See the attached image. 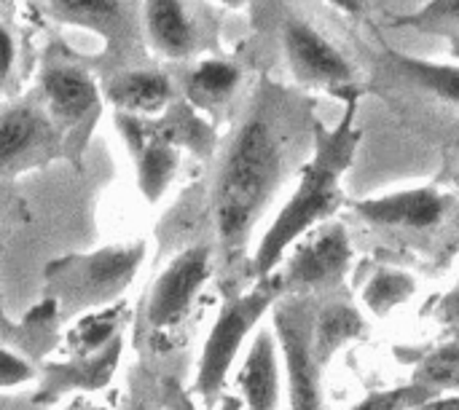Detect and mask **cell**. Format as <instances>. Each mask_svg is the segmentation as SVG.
<instances>
[{
    "label": "cell",
    "mask_w": 459,
    "mask_h": 410,
    "mask_svg": "<svg viewBox=\"0 0 459 410\" xmlns=\"http://www.w3.org/2000/svg\"><path fill=\"white\" fill-rule=\"evenodd\" d=\"M221 5H226V8H242L245 3H250V0H218Z\"/></svg>",
    "instance_id": "33"
},
{
    "label": "cell",
    "mask_w": 459,
    "mask_h": 410,
    "mask_svg": "<svg viewBox=\"0 0 459 410\" xmlns=\"http://www.w3.org/2000/svg\"><path fill=\"white\" fill-rule=\"evenodd\" d=\"M116 336H118V317L102 312V314L86 317V322L75 330V336H73V349H75L78 354H94V352H100L102 346H108Z\"/></svg>",
    "instance_id": "24"
},
{
    "label": "cell",
    "mask_w": 459,
    "mask_h": 410,
    "mask_svg": "<svg viewBox=\"0 0 459 410\" xmlns=\"http://www.w3.org/2000/svg\"><path fill=\"white\" fill-rule=\"evenodd\" d=\"M218 410H242V400H237V397H223Z\"/></svg>",
    "instance_id": "32"
},
{
    "label": "cell",
    "mask_w": 459,
    "mask_h": 410,
    "mask_svg": "<svg viewBox=\"0 0 459 410\" xmlns=\"http://www.w3.org/2000/svg\"><path fill=\"white\" fill-rule=\"evenodd\" d=\"M54 5L75 19V21H89V24H113L121 13V5L118 0H54Z\"/></svg>",
    "instance_id": "25"
},
{
    "label": "cell",
    "mask_w": 459,
    "mask_h": 410,
    "mask_svg": "<svg viewBox=\"0 0 459 410\" xmlns=\"http://www.w3.org/2000/svg\"><path fill=\"white\" fill-rule=\"evenodd\" d=\"M16 62V43L5 24H0V81H5Z\"/></svg>",
    "instance_id": "28"
},
{
    "label": "cell",
    "mask_w": 459,
    "mask_h": 410,
    "mask_svg": "<svg viewBox=\"0 0 459 410\" xmlns=\"http://www.w3.org/2000/svg\"><path fill=\"white\" fill-rule=\"evenodd\" d=\"M242 81V70L226 59H204L199 62L186 86H188V97L199 105H223L231 99V94L239 89Z\"/></svg>",
    "instance_id": "20"
},
{
    "label": "cell",
    "mask_w": 459,
    "mask_h": 410,
    "mask_svg": "<svg viewBox=\"0 0 459 410\" xmlns=\"http://www.w3.org/2000/svg\"><path fill=\"white\" fill-rule=\"evenodd\" d=\"M436 320L459 333V277L457 282L452 285V290L438 298V303H436Z\"/></svg>",
    "instance_id": "27"
},
{
    "label": "cell",
    "mask_w": 459,
    "mask_h": 410,
    "mask_svg": "<svg viewBox=\"0 0 459 410\" xmlns=\"http://www.w3.org/2000/svg\"><path fill=\"white\" fill-rule=\"evenodd\" d=\"M420 410H459V395H452V397L436 395V397H430Z\"/></svg>",
    "instance_id": "29"
},
{
    "label": "cell",
    "mask_w": 459,
    "mask_h": 410,
    "mask_svg": "<svg viewBox=\"0 0 459 410\" xmlns=\"http://www.w3.org/2000/svg\"><path fill=\"white\" fill-rule=\"evenodd\" d=\"M172 81L159 70H126L108 83V99L118 113L156 115L172 102Z\"/></svg>",
    "instance_id": "15"
},
{
    "label": "cell",
    "mask_w": 459,
    "mask_h": 410,
    "mask_svg": "<svg viewBox=\"0 0 459 410\" xmlns=\"http://www.w3.org/2000/svg\"><path fill=\"white\" fill-rule=\"evenodd\" d=\"M393 24L422 35H438L459 54V0H428L411 13L395 16Z\"/></svg>",
    "instance_id": "21"
},
{
    "label": "cell",
    "mask_w": 459,
    "mask_h": 410,
    "mask_svg": "<svg viewBox=\"0 0 459 410\" xmlns=\"http://www.w3.org/2000/svg\"><path fill=\"white\" fill-rule=\"evenodd\" d=\"M59 145V129L32 102L11 105L0 113V177L46 161Z\"/></svg>",
    "instance_id": "11"
},
{
    "label": "cell",
    "mask_w": 459,
    "mask_h": 410,
    "mask_svg": "<svg viewBox=\"0 0 459 410\" xmlns=\"http://www.w3.org/2000/svg\"><path fill=\"white\" fill-rule=\"evenodd\" d=\"M116 124H118L126 145L134 153L140 193L151 204H156L175 180V172H178V164H180L178 142L172 140L169 132L161 129V124H153L145 115L118 113Z\"/></svg>",
    "instance_id": "9"
},
{
    "label": "cell",
    "mask_w": 459,
    "mask_h": 410,
    "mask_svg": "<svg viewBox=\"0 0 459 410\" xmlns=\"http://www.w3.org/2000/svg\"><path fill=\"white\" fill-rule=\"evenodd\" d=\"M358 91L347 97L344 113L333 126L315 121L312 156L301 169L299 185L282 204L253 255V277L264 279L277 271L288 250L312 228L331 220L344 204V175L355 164L363 132L355 121Z\"/></svg>",
    "instance_id": "2"
},
{
    "label": "cell",
    "mask_w": 459,
    "mask_h": 410,
    "mask_svg": "<svg viewBox=\"0 0 459 410\" xmlns=\"http://www.w3.org/2000/svg\"><path fill=\"white\" fill-rule=\"evenodd\" d=\"M323 3H328L331 8H336V11L347 13V16L363 13V0H323Z\"/></svg>",
    "instance_id": "30"
},
{
    "label": "cell",
    "mask_w": 459,
    "mask_h": 410,
    "mask_svg": "<svg viewBox=\"0 0 459 410\" xmlns=\"http://www.w3.org/2000/svg\"><path fill=\"white\" fill-rule=\"evenodd\" d=\"M417 384L428 387L433 395H441L446 389L459 387V338L452 344H444L441 349L430 352L425 363L417 371Z\"/></svg>",
    "instance_id": "22"
},
{
    "label": "cell",
    "mask_w": 459,
    "mask_h": 410,
    "mask_svg": "<svg viewBox=\"0 0 459 410\" xmlns=\"http://www.w3.org/2000/svg\"><path fill=\"white\" fill-rule=\"evenodd\" d=\"M129 410H156V406L151 403V397H148V395H134Z\"/></svg>",
    "instance_id": "31"
},
{
    "label": "cell",
    "mask_w": 459,
    "mask_h": 410,
    "mask_svg": "<svg viewBox=\"0 0 459 410\" xmlns=\"http://www.w3.org/2000/svg\"><path fill=\"white\" fill-rule=\"evenodd\" d=\"M46 113L56 129H75L100 110V89L94 78L73 64H51L40 78Z\"/></svg>",
    "instance_id": "12"
},
{
    "label": "cell",
    "mask_w": 459,
    "mask_h": 410,
    "mask_svg": "<svg viewBox=\"0 0 459 410\" xmlns=\"http://www.w3.org/2000/svg\"><path fill=\"white\" fill-rule=\"evenodd\" d=\"M430 397H436V395L428 387L411 381L406 387L371 392V395H366L358 406H352L350 410H420Z\"/></svg>",
    "instance_id": "23"
},
{
    "label": "cell",
    "mask_w": 459,
    "mask_h": 410,
    "mask_svg": "<svg viewBox=\"0 0 459 410\" xmlns=\"http://www.w3.org/2000/svg\"><path fill=\"white\" fill-rule=\"evenodd\" d=\"M242 403L247 410H277L280 406V346L269 328H261L247 349L242 371L237 376Z\"/></svg>",
    "instance_id": "13"
},
{
    "label": "cell",
    "mask_w": 459,
    "mask_h": 410,
    "mask_svg": "<svg viewBox=\"0 0 459 410\" xmlns=\"http://www.w3.org/2000/svg\"><path fill=\"white\" fill-rule=\"evenodd\" d=\"M288 252L282 271H274L285 295H307L342 285L355 258L347 226L333 218L304 234Z\"/></svg>",
    "instance_id": "6"
},
{
    "label": "cell",
    "mask_w": 459,
    "mask_h": 410,
    "mask_svg": "<svg viewBox=\"0 0 459 410\" xmlns=\"http://www.w3.org/2000/svg\"><path fill=\"white\" fill-rule=\"evenodd\" d=\"M212 274V250L207 244H191L178 252L169 266L153 282L145 303L148 333H167L178 328L194 309L199 293Z\"/></svg>",
    "instance_id": "8"
},
{
    "label": "cell",
    "mask_w": 459,
    "mask_h": 410,
    "mask_svg": "<svg viewBox=\"0 0 459 410\" xmlns=\"http://www.w3.org/2000/svg\"><path fill=\"white\" fill-rule=\"evenodd\" d=\"M145 32L151 46L167 59H186L194 54L199 32L186 0H145Z\"/></svg>",
    "instance_id": "14"
},
{
    "label": "cell",
    "mask_w": 459,
    "mask_h": 410,
    "mask_svg": "<svg viewBox=\"0 0 459 410\" xmlns=\"http://www.w3.org/2000/svg\"><path fill=\"white\" fill-rule=\"evenodd\" d=\"M387 64L430 97L459 107V62H438L387 48Z\"/></svg>",
    "instance_id": "18"
},
{
    "label": "cell",
    "mask_w": 459,
    "mask_h": 410,
    "mask_svg": "<svg viewBox=\"0 0 459 410\" xmlns=\"http://www.w3.org/2000/svg\"><path fill=\"white\" fill-rule=\"evenodd\" d=\"M417 293V277L398 266H379L363 285V306L374 317H387Z\"/></svg>",
    "instance_id": "19"
},
{
    "label": "cell",
    "mask_w": 459,
    "mask_h": 410,
    "mask_svg": "<svg viewBox=\"0 0 459 410\" xmlns=\"http://www.w3.org/2000/svg\"><path fill=\"white\" fill-rule=\"evenodd\" d=\"M312 322L307 295L280 298L272 306V330L288 373L290 410H325L323 403V365L312 349Z\"/></svg>",
    "instance_id": "5"
},
{
    "label": "cell",
    "mask_w": 459,
    "mask_h": 410,
    "mask_svg": "<svg viewBox=\"0 0 459 410\" xmlns=\"http://www.w3.org/2000/svg\"><path fill=\"white\" fill-rule=\"evenodd\" d=\"M145 258V244L132 242L121 247H105L91 255H78L54 263L48 279L54 282L62 306L73 312H86L110 303L126 290Z\"/></svg>",
    "instance_id": "4"
},
{
    "label": "cell",
    "mask_w": 459,
    "mask_h": 410,
    "mask_svg": "<svg viewBox=\"0 0 459 410\" xmlns=\"http://www.w3.org/2000/svg\"><path fill=\"white\" fill-rule=\"evenodd\" d=\"M282 285L277 274H269L255 282L247 293H239L229 298L221 306V314L215 325L210 328V336L202 349V360L196 368L194 392L204 400L207 410L215 408V400L223 392V384L231 373V365L247 341V336L258 328L264 314L272 312V306L282 298Z\"/></svg>",
    "instance_id": "3"
},
{
    "label": "cell",
    "mask_w": 459,
    "mask_h": 410,
    "mask_svg": "<svg viewBox=\"0 0 459 410\" xmlns=\"http://www.w3.org/2000/svg\"><path fill=\"white\" fill-rule=\"evenodd\" d=\"M280 113V99L261 94L234 132L218 167L212 185V223L229 261L245 252L255 223L282 183L288 134Z\"/></svg>",
    "instance_id": "1"
},
{
    "label": "cell",
    "mask_w": 459,
    "mask_h": 410,
    "mask_svg": "<svg viewBox=\"0 0 459 410\" xmlns=\"http://www.w3.org/2000/svg\"><path fill=\"white\" fill-rule=\"evenodd\" d=\"M355 215L368 226L387 231H430L449 212V196L438 185H414L352 204Z\"/></svg>",
    "instance_id": "10"
},
{
    "label": "cell",
    "mask_w": 459,
    "mask_h": 410,
    "mask_svg": "<svg viewBox=\"0 0 459 410\" xmlns=\"http://www.w3.org/2000/svg\"><path fill=\"white\" fill-rule=\"evenodd\" d=\"M32 379H35V373L27 360L16 357L8 349H0V389H11V387L27 384Z\"/></svg>",
    "instance_id": "26"
},
{
    "label": "cell",
    "mask_w": 459,
    "mask_h": 410,
    "mask_svg": "<svg viewBox=\"0 0 459 410\" xmlns=\"http://www.w3.org/2000/svg\"><path fill=\"white\" fill-rule=\"evenodd\" d=\"M121 352V338L116 336L108 346H102L94 354H78V360L67 365H51L43 376L40 395L56 397L67 389H100L102 384L110 381L113 368L118 363Z\"/></svg>",
    "instance_id": "16"
},
{
    "label": "cell",
    "mask_w": 459,
    "mask_h": 410,
    "mask_svg": "<svg viewBox=\"0 0 459 410\" xmlns=\"http://www.w3.org/2000/svg\"><path fill=\"white\" fill-rule=\"evenodd\" d=\"M280 40L293 78L309 89H325L336 94H355L358 73L347 54L325 38L315 24L301 16H285L280 24Z\"/></svg>",
    "instance_id": "7"
},
{
    "label": "cell",
    "mask_w": 459,
    "mask_h": 410,
    "mask_svg": "<svg viewBox=\"0 0 459 410\" xmlns=\"http://www.w3.org/2000/svg\"><path fill=\"white\" fill-rule=\"evenodd\" d=\"M363 333H366V320L360 309H355L347 301H333L323 306L320 312H315V322H312V349L317 363L325 368L342 346L360 338Z\"/></svg>",
    "instance_id": "17"
}]
</instances>
